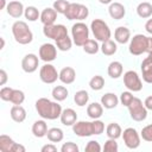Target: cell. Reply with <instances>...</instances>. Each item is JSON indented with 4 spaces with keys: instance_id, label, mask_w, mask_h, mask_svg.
Instances as JSON below:
<instances>
[{
    "instance_id": "1",
    "label": "cell",
    "mask_w": 152,
    "mask_h": 152,
    "mask_svg": "<svg viewBox=\"0 0 152 152\" xmlns=\"http://www.w3.org/2000/svg\"><path fill=\"white\" fill-rule=\"evenodd\" d=\"M36 110L44 120H56L62 114V107L58 101L53 102L46 97H40L36 101Z\"/></svg>"
},
{
    "instance_id": "2",
    "label": "cell",
    "mask_w": 152,
    "mask_h": 152,
    "mask_svg": "<svg viewBox=\"0 0 152 152\" xmlns=\"http://www.w3.org/2000/svg\"><path fill=\"white\" fill-rule=\"evenodd\" d=\"M12 34H13L15 42L21 45L30 44L33 40V33H32L31 28L28 27V25L25 21H21V20H17L12 25Z\"/></svg>"
},
{
    "instance_id": "3",
    "label": "cell",
    "mask_w": 152,
    "mask_h": 152,
    "mask_svg": "<svg viewBox=\"0 0 152 152\" xmlns=\"http://www.w3.org/2000/svg\"><path fill=\"white\" fill-rule=\"evenodd\" d=\"M90 28L94 34V38L97 42L103 43V42L110 39V36H112L110 28L107 25V23L103 21L102 19H94L90 24Z\"/></svg>"
},
{
    "instance_id": "4",
    "label": "cell",
    "mask_w": 152,
    "mask_h": 152,
    "mask_svg": "<svg viewBox=\"0 0 152 152\" xmlns=\"http://www.w3.org/2000/svg\"><path fill=\"white\" fill-rule=\"evenodd\" d=\"M71 38L76 46H83L84 43L89 39V28L82 23L77 21L71 26Z\"/></svg>"
},
{
    "instance_id": "5",
    "label": "cell",
    "mask_w": 152,
    "mask_h": 152,
    "mask_svg": "<svg viewBox=\"0 0 152 152\" xmlns=\"http://www.w3.org/2000/svg\"><path fill=\"white\" fill-rule=\"evenodd\" d=\"M65 18L68 20H78L82 21L88 18L89 15V10L86 5L77 4V2H70L66 12L64 13Z\"/></svg>"
},
{
    "instance_id": "6",
    "label": "cell",
    "mask_w": 152,
    "mask_h": 152,
    "mask_svg": "<svg viewBox=\"0 0 152 152\" xmlns=\"http://www.w3.org/2000/svg\"><path fill=\"white\" fill-rule=\"evenodd\" d=\"M146 50H147V37L146 36L138 33L133 36V38H131L129 46H128V51L131 55L139 56L146 52Z\"/></svg>"
},
{
    "instance_id": "7",
    "label": "cell",
    "mask_w": 152,
    "mask_h": 152,
    "mask_svg": "<svg viewBox=\"0 0 152 152\" xmlns=\"http://www.w3.org/2000/svg\"><path fill=\"white\" fill-rule=\"evenodd\" d=\"M127 108L129 110L131 118L134 121L140 122V121H144L147 118V109H146L145 104H142L141 100L138 99V97H134Z\"/></svg>"
},
{
    "instance_id": "8",
    "label": "cell",
    "mask_w": 152,
    "mask_h": 152,
    "mask_svg": "<svg viewBox=\"0 0 152 152\" xmlns=\"http://www.w3.org/2000/svg\"><path fill=\"white\" fill-rule=\"evenodd\" d=\"M124 84L129 91H140L142 89V82L138 75L137 71L134 70H128L124 74Z\"/></svg>"
},
{
    "instance_id": "9",
    "label": "cell",
    "mask_w": 152,
    "mask_h": 152,
    "mask_svg": "<svg viewBox=\"0 0 152 152\" xmlns=\"http://www.w3.org/2000/svg\"><path fill=\"white\" fill-rule=\"evenodd\" d=\"M43 33L46 38L58 40L68 36V30L63 24H52V25H44Z\"/></svg>"
},
{
    "instance_id": "10",
    "label": "cell",
    "mask_w": 152,
    "mask_h": 152,
    "mask_svg": "<svg viewBox=\"0 0 152 152\" xmlns=\"http://www.w3.org/2000/svg\"><path fill=\"white\" fill-rule=\"evenodd\" d=\"M39 78L42 82L46 84H52L57 80H59V72H57V69L55 68V65L50 63H45L43 66H40Z\"/></svg>"
},
{
    "instance_id": "11",
    "label": "cell",
    "mask_w": 152,
    "mask_h": 152,
    "mask_svg": "<svg viewBox=\"0 0 152 152\" xmlns=\"http://www.w3.org/2000/svg\"><path fill=\"white\" fill-rule=\"evenodd\" d=\"M122 139H124L125 145L131 150H135L140 145V135L137 132V129L133 127H128V128L124 129Z\"/></svg>"
},
{
    "instance_id": "12",
    "label": "cell",
    "mask_w": 152,
    "mask_h": 152,
    "mask_svg": "<svg viewBox=\"0 0 152 152\" xmlns=\"http://www.w3.org/2000/svg\"><path fill=\"white\" fill-rule=\"evenodd\" d=\"M72 132L81 138L94 135V126L93 121H76L72 125Z\"/></svg>"
},
{
    "instance_id": "13",
    "label": "cell",
    "mask_w": 152,
    "mask_h": 152,
    "mask_svg": "<svg viewBox=\"0 0 152 152\" xmlns=\"http://www.w3.org/2000/svg\"><path fill=\"white\" fill-rule=\"evenodd\" d=\"M57 57V46L51 44V43H44L40 48H39V58L45 62V63H50L52 61H55Z\"/></svg>"
},
{
    "instance_id": "14",
    "label": "cell",
    "mask_w": 152,
    "mask_h": 152,
    "mask_svg": "<svg viewBox=\"0 0 152 152\" xmlns=\"http://www.w3.org/2000/svg\"><path fill=\"white\" fill-rule=\"evenodd\" d=\"M39 66V58L37 55L34 53H27L24 56L23 61H21V69L27 72V74H32L34 72Z\"/></svg>"
},
{
    "instance_id": "15",
    "label": "cell",
    "mask_w": 152,
    "mask_h": 152,
    "mask_svg": "<svg viewBox=\"0 0 152 152\" xmlns=\"http://www.w3.org/2000/svg\"><path fill=\"white\" fill-rule=\"evenodd\" d=\"M24 11H25V7L23 5V2L18 1V0H13V1H10L7 4V7H6V12L10 17L12 18H20L23 14H24Z\"/></svg>"
},
{
    "instance_id": "16",
    "label": "cell",
    "mask_w": 152,
    "mask_h": 152,
    "mask_svg": "<svg viewBox=\"0 0 152 152\" xmlns=\"http://www.w3.org/2000/svg\"><path fill=\"white\" fill-rule=\"evenodd\" d=\"M141 74L146 83H152V51L148 52V56L141 63Z\"/></svg>"
},
{
    "instance_id": "17",
    "label": "cell",
    "mask_w": 152,
    "mask_h": 152,
    "mask_svg": "<svg viewBox=\"0 0 152 152\" xmlns=\"http://www.w3.org/2000/svg\"><path fill=\"white\" fill-rule=\"evenodd\" d=\"M108 13H109L110 18H113L115 20H120L126 15V8L120 2H112L108 7Z\"/></svg>"
},
{
    "instance_id": "18",
    "label": "cell",
    "mask_w": 152,
    "mask_h": 152,
    "mask_svg": "<svg viewBox=\"0 0 152 152\" xmlns=\"http://www.w3.org/2000/svg\"><path fill=\"white\" fill-rule=\"evenodd\" d=\"M114 39L119 44H126L131 40V31L126 26H119L114 31Z\"/></svg>"
},
{
    "instance_id": "19",
    "label": "cell",
    "mask_w": 152,
    "mask_h": 152,
    "mask_svg": "<svg viewBox=\"0 0 152 152\" xmlns=\"http://www.w3.org/2000/svg\"><path fill=\"white\" fill-rule=\"evenodd\" d=\"M40 21L43 25H52L57 19V12L53 7H46L40 13Z\"/></svg>"
},
{
    "instance_id": "20",
    "label": "cell",
    "mask_w": 152,
    "mask_h": 152,
    "mask_svg": "<svg viewBox=\"0 0 152 152\" xmlns=\"http://www.w3.org/2000/svg\"><path fill=\"white\" fill-rule=\"evenodd\" d=\"M76 80V71L71 66H64L59 71V81L64 84H71Z\"/></svg>"
},
{
    "instance_id": "21",
    "label": "cell",
    "mask_w": 152,
    "mask_h": 152,
    "mask_svg": "<svg viewBox=\"0 0 152 152\" xmlns=\"http://www.w3.org/2000/svg\"><path fill=\"white\" fill-rule=\"evenodd\" d=\"M59 119L64 126H72L77 121V114L72 108H65L62 110Z\"/></svg>"
},
{
    "instance_id": "22",
    "label": "cell",
    "mask_w": 152,
    "mask_h": 152,
    "mask_svg": "<svg viewBox=\"0 0 152 152\" xmlns=\"http://www.w3.org/2000/svg\"><path fill=\"white\" fill-rule=\"evenodd\" d=\"M119 97L114 93H106L104 95L101 96V104L106 109H113L118 106L119 103Z\"/></svg>"
},
{
    "instance_id": "23",
    "label": "cell",
    "mask_w": 152,
    "mask_h": 152,
    "mask_svg": "<svg viewBox=\"0 0 152 152\" xmlns=\"http://www.w3.org/2000/svg\"><path fill=\"white\" fill-rule=\"evenodd\" d=\"M10 115L12 118L13 121L20 124L23 121H25L26 119V110L23 106L20 104H14L12 108H11V112H10Z\"/></svg>"
},
{
    "instance_id": "24",
    "label": "cell",
    "mask_w": 152,
    "mask_h": 152,
    "mask_svg": "<svg viewBox=\"0 0 152 152\" xmlns=\"http://www.w3.org/2000/svg\"><path fill=\"white\" fill-rule=\"evenodd\" d=\"M87 114L90 119L95 120V119H100L103 114V106L99 102H91L88 107H87Z\"/></svg>"
},
{
    "instance_id": "25",
    "label": "cell",
    "mask_w": 152,
    "mask_h": 152,
    "mask_svg": "<svg viewBox=\"0 0 152 152\" xmlns=\"http://www.w3.org/2000/svg\"><path fill=\"white\" fill-rule=\"evenodd\" d=\"M32 133L37 138H43L48 133V124L44 120H37L32 125Z\"/></svg>"
},
{
    "instance_id": "26",
    "label": "cell",
    "mask_w": 152,
    "mask_h": 152,
    "mask_svg": "<svg viewBox=\"0 0 152 152\" xmlns=\"http://www.w3.org/2000/svg\"><path fill=\"white\" fill-rule=\"evenodd\" d=\"M122 71H124V66L119 61L110 62L107 69V72L112 78H119L122 75Z\"/></svg>"
},
{
    "instance_id": "27",
    "label": "cell",
    "mask_w": 152,
    "mask_h": 152,
    "mask_svg": "<svg viewBox=\"0 0 152 152\" xmlns=\"http://www.w3.org/2000/svg\"><path fill=\"white\" fill-rule=\"evenodd\" d=\"M14 145H15V141L11 137L6 134L0 135V151L1 152H13Z\"/></svg>"
},
{
    "instance_id": "28",
    "label": "cell",
    "mask_w": 152,
    "mask_h": 152,
    "mask_svg": "<svg viewBox=\"0 0 152 152\" xmlns=\"http://www.w3.org/2000/svg\"><path fill=\"white\" fill-rule=\"evenodd\" d=\"M106 134L110 139H118V138H120L122 135L121 126L119 124H116V122H110L106 127Z\"/></svg>"
},
{
    "instance_id": "29",
    "label": "cell",
    "mask_w": 152,
    "mask_h": 152,
    "mask_svg": "<svg viewBox=\"0 0 152 152\" xmlns=\"http://www.w3.org/2000/svg\"><path fill=\"white\" fill-rule=\"evenodd\" d=\"M46 137L48 139L51 141V142H59L63 140L64 138V133L61 128L58 127H52V128H49L48 129V133H46Z\"/></svg>"
},
{
    "instance_id": "30",
    "label": "cell",
    "mask_w": 152,
    "mask_h": 152,
    "mask_svg": "<svg viewBox=\"0 0 152 152\" xmlns=\"http://www.w3.org/2000/svg\"><path fill=\"white\" fill-rule=\"evenodd\" d=\"M137 14L142 19L150 18L152 15V5L150 2H140L137 7Z\"/></svg>"
},
{
    "instance_id": "31",
    "label": "cell",
    "mask_w": 152,
    "mask_h": 152,
    "mask_svg": "<svg viewBox=\"0 0 152 152\" xmlns=\"http://www.w3.org/2000/svg\"><path fill=\"white\" fill-rule=\"evenodd\" d=\"M100 50L102 51L103 55H106V56H112V55H114V53L116 52L118 45H116V43L113 42L112 39H108V40H106V42L102 43V45L100 46Z\"/></svg>"
},
{
    "instance_id": "32",
    "label": "cell",
    "mask_w": 152,
    "mask_h": 152,
    "mask_svg": "<svg viewBox=\"0 0 152 152\" xmlns=\"http://www.w3.org/2000/svg\"><path fill=\"white\" fill-rule=\"evenodd\" d=\"M68 94H69V91H68V89H66L64 86H56V87L52 89V93H51L52 97H53L56 101H58V102L64 101V100L68 97Z\"/></svg>"
},
{
    "instance_id": "33",
    "label": "cell",
    "mask_w": 152,
    "mask_h": 152,
    "mask_svg": "<svg viewBox=\"0 0 152 152\" xmlns=\"http://www.w3.org/2000/svg\"><path fill=\"white\" fill-rule=\"evenodd\" d=\"M74 101H75V103L78 107L86 106L88 103V101H89V94H88V91L87 90H83V89L76 91L75 95H74Z\"/></svg>"
},
{
    "instance_id": "34",
    "label": "cell",
    "mask_w": 152,
    "mask_h": 152,
    "mask_svg": "<svg viewBox=\"0 0 152 152\" xmlns=\"http://www.w3.org/2000/svg\"><path fill=\"white\" fill-rule=\"evenodd\" d=\"M82 48H83V51H84L86 53H88V55H95V53H97L99 50H100V46H99V44H97V40L90 39V38L84 43V45H83Z\"/></svg>"
},
{
    "instance_id": "35",
    "label": "cell",
    "mask_w": 152,
    "mask_h": 152,
    "mask_svg": "<svg viewBox=\"0 0 152 152\" xmlns=\"http://www.w3.org/2000/svg\"><path fill=\"white\" fill-rule=\"evenodd\" d=\"M24 15H25V18L28 21H36V20H38L40 18V13H39L38 8L34 7V6H27V7H25Z\"/></svg>"
},
{
    "instance_id": "36",
    "label": "cell",
    "mask_w": 152,
    "mask_h": 152,
    "mask_svg": "<svg viewBox=\"0 0 152 152\" xmlns=\"http://www.w3.org/2000/svg\"><path fill=\"white\" fill-rule=\"evenodd\" d=\"M55 43H56L57 49L61 50V51H69L72 46V40L69 36H65V37H63L58 40H55Z\"/></svg>"
},
{
    "instance_id": "37",
    "label": "cell",
    "mask_w": 152,
    "mask_h": 152,
    "mask_svg": "<svg viewBox=\"0 0 152 152\" xmlns=\"http://www.w3.org/2000/svg\"><path fill=\"white\" fill-rule=\"evenodd\" d=\"M89 87H90L93 90H95V91L101 90V89L104 87V78H103L101 75H95V76H93V77L90 78V81H89Z\"/></svg>"
},
{
    "instance_id": "38",
    "label": "cell",
    "mask_w": 152,
    "mask_h": 152,
    "mask_svg": "<svg viewBox=\"0 0 152 152\" xmlns=\"http://www.w3.org/2000/svg\"><path fill=\"white\" fill-rule=\"evenodd\" d=\"M24 101H25V94H24V91L23 90H19V89H13L12 95H11V99H10V102H12L13 104H21Z\"/></svg>"
},
{
    "instance_id": "39",
    "label": "cell",
    "mask_w": 152,
    "mask_h": 152,
    "mask_svg": "<svg viewBox=\"0 0 152 152\" xmlns=\"http://www.w3.org/2000/svg\"><path fill=\"white\" fill-rule=\"evenodd\" d=\"M69 5H70V2H69V1H66V0H56V1L53 2L52 7L55 8V11H56L57 13L64 14V13L66 12V10H68Z\"/></svg>"
},
{
    "instance_id": "40",
    "label": "cell",
    "mask_w": 152,
    "mask_h": 152,
    "mask_svg": "<svg viewBox=\"0 0 152 152\" xmlns=\"http://www.w3.org/2000/svg\"><path fill=\"white\" fill-rule=\"evenodd\" d=\"M119 146L116 142V139H110L108 138V140H106L104 145H103V151L106 152H118Z\"/></svg>"
},
{
    "instance_id": "41",
    "label": "cell",
    "mask_w": 152,
    "mask_h": 152,
    "mask_svg": "<svg viewBox=\"0 0 152 152\" xmlns=\"http://www.w3.org/2000/svg\"><path fill=\"white\" fill-rule=\"evenodd\" d=\"M140 137L142 138V140L148 141V142H152V124L142 127L141 133H140Z\"/></svg>"
},
{
    "instance_id": "42",
    "label": "cell",
    "mask_w": 152,
    "mask_h": 152,
    "mask_svg": "<svg viewBox=\"0 0 152 152\" xmlns=\"http://www.w3.org/2000/svg\"><path fill=\"white\" fill-rule=\"evenodd\" d=\"M133 99H134V96H133L132 93L128 90V91H122L121 95H120V99H119V100H120V102H121L124 106L128 107Z\"/></svg>"
},
{
    "instance_id": "43",
    "label": "cell",
    "mask_w": 152,
    "mask_h": 152,
    "mask_svg": "<svg viewBox=\"0 0 152 152\" xmlns=\"http://www.w3.org/2000/svg\"><path fill=\"white\" fill-rule=\"evenodd\" d=\"M84 151L87 152H100L101 151V146L96 140H89L84 147Z\"/></svg>"
},
{
    "instance_id": "44",
    "label": "cell",
    "mask_w": 152,
    "mask_h": 152,
    "mask_svg": "<svg viewBox=\"0 0 152 152\" xmlns=\"http://www.w3.org/2000/svg\"><path fill=\"white\" fill-rule=\"evenodd\" d=\"M78 146L72 142V141H68V142H64L61 147V151L62 152H78Z\"/></svg>"
},
{
    "instance_id": "45",
    "label": "cell",
    "mask_w": 152,
    "mask_h": 152,
    "mask_svg": "<svg viewBox=\"0 0 152 152\" xmlns=\"http://www.w3.org/2000/svg\"><path fill=\"white\" fill-rule=\"evenodd\" d=\"M12 91H13V88H11V87H2L0 89V99L2 101H10Z\"/></svg>"
},
{
    "instance_id": "46",
    "label": "cell",
    "mask_w": 152,
    "mask_h": 152,
    "mask_svg": "<svg viewBox=\"0 0 152 152\" xmlns=\"http://www.w3.org/2000/svg\"><path fill=\"white\" fill-rule=\"evenodd\" d=\"M93 126H94V135H100L101 133H103V131H104V124L101 120L95 119L93 121Z\"/></svg>"
},
{
    "instance_id": "47",
    "label": "cell",
    "mask_w": 152,
    "mask_h": 152,
    "mask_svg": "<svg viewBox=\"0 0 152 152\" xmlns=\"http://www.w3.org/2000/svg\"><path fill=\"white\" fill-rule=\"evenodd\" d=\"M40 151L42 152H56L57 151V146L53 145V144H46V145H44L42 147Z\"/></svg>"
},
{
    "instance_id": "48",
    "label": "cell",
    "mask_w": 152,
    "mask_h": 152,
    "mask_svg": "<svg viewBox=\"0 0 152 152\" xmlns=\"http://www.w3.org/2000/svg\"><path fill=\"white\" fill-rule=\"evenodd\" d=\"M7 80H8L7 72H6L4 69H1V70H0V86H5L6 82H7Z\"/></svg>"
},
{
    "instance_id": "49",
    "label": "cell",
    "mask_w": 152,
    "mask_h": 152,
    "mask_svg": "<svg viewBox=\"0 0 152 152\" xmlns=\"http://www.w3.org/2000/svg\"><path fill=\"white\" fill-rule=\"evenodd\" d=\"M144 104H145V107H146L147 110H152V95H151V96H147V97L145 99Z\"/></svg>"
},
{
    "instance_id": "50",
    "label": "cell",
    "mask_w": 152,
    "mask_h": 152,
    "mask_svg": "<svg viewBox=\"0 0 152 152\" xmlns=\"http://www.w3.org/2000/svg\"><path fill=\"white\" fill-rule=\"evenodd\" d=\"M25 151H26L25 146H23L21 144L15 142V145H14V147H13V152H25Z\"/></svg>"
},
{
    "instance_id": "51",
    "label": "cell",
    "mask_w": 152,
    "mask_h": 152,
    "mask_svg": "<svg viewBox=\"0 0 152 152\" xmlns=\"http://www.w3.org/2000/svg\"><path fill=\"white\" fill-rule=\"evenodd\" d=\"M145 30H146L147 33H150V34L152 36V18L146 21V24H145Z\"/></svg>"
},
{
    "instance_id": "52",
    "label": "cell",
    "mask_w": 152,
    "mask_h": 152,
    "mask_svg": "<svg viewBox=\"0 0 152 152\" xmlns=\"http://www.w3.org/2000/svg\"><path fill=\"white\" fill-rule=\"evenodd\" d=\"M152 51V37H147V50L146 52H151Z\"/></svg>"
},
{
    "instance_id": "53",
    "label": "cell",
    "mask_w": 152,
    "mask_h": 152,
    "mask_svg": "<svg viewBox=\"0 0 152 152\" xmlns=\"http://www.w3.org/2000/svg\"><path fill=\"white\" fill-rule=\"evenodd\" d=\"M5 7H7L6 0H0V8H1V10H5Z\"/></svg>"
},
{
    "instance_id": "54",
    "label": "cell",
    "mask_w": 152,
    "mask_h": 152,
    "mask_svg": "<svg viewBox=\"0 0 152 152\" xmlns=\"http://www.w3.org/2000/svg\"><path fill=\"white\" fill-rule=\"evenodd\" d=\"M102 5H108V4H112V0H99Z\"/></svg>"
},
{
    "instance_id": "55",
    "label": "cell",
    "mask_w": 152,
    "mask_h": 152,
    "mask_svg": "<svg viewBox=\"0 0 152 152\" xmlns=\"http://www.w3.org/2000/svg\"><path fill=\"white\" fill-rule=\"evenodd\" d=\"M0 40H1V48L0 49H4L5 48V39L4 38H0Z\"/></svg>"
}]
</instances>
